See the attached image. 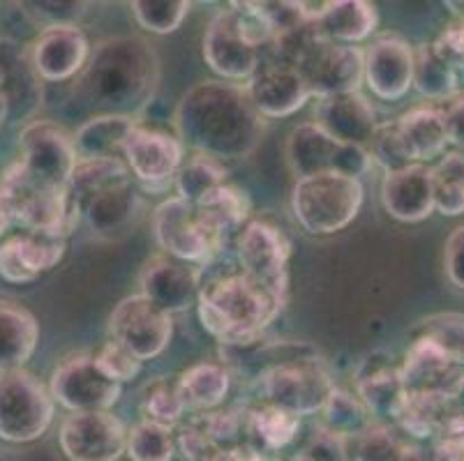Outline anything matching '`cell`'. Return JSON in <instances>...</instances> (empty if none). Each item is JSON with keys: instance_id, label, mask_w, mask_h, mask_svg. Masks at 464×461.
Listing matches in <instances>:
<instances>
[{"instance_id": "obj_1", "label": "cell", "mask_w": 464, "mask_h": 461, "mask_svg": "<svg viewBox=\"0 0 464 461\" xmlns=\"http://www.w3.org/2000/svg\"><path fill=\"white\" fill-rule=\"evenodd\" d=\"M176 137L197 155L225 162L250 158L266 134L247 86L201 82L180 97L174 113Z\"/></svg>"}, {"instance_id": "obj_2", "label": "cell", "mask_w": 464, "mask_h": 461, "mask_svg": "<svg viewBox=\"0 0 464 461\" xmlns=\"http://www.w3.org/2000/svg\"><path fill=\"white\" fill-rule=\"evenodd\" d=\"M160 83V58L149 40L107 37L91 51L77 92L95 116H130L149 107Z\"/></svg>"}, {"instance_id": "obj_3", "label": "cell", "mask_w": 464, "mask_h": 461, "mask_svg": "<svg viewBox=\"0 0 464 461\" xmlns=\"http://www.w3.org/2000/svg\"><path fill=\"white\" fill-rule=\"evenodd\" d=\"M285 293L259 284L243 270L201 277L199 319L208 335L222 344H240L261 337L280 316Z\"/></svg>"}, {"instance_id": "obj_4", "label": "cell", "mask_w": 464, "mask_h": 461, "mask_svg": "<svg viewBox=\"0 0 464 461\" xmlns=\"http://www.w3.org/2000/svg\"><path fill=\"white\" fill-rule=\"evenodd\" d=\"M271 46L276 49L277 65L294 67L319 100L356 92L365 82V51L328 40L314 24L277 37Z\"/></svg>"}, {"instance_id": "obj_5", "label": "cell", "mask_w": 464, "mask_h": 461, "mask_svg": "<svg viewBox=\"0 0 464 461\" xmlns=\"http://www.w3.org/2000/svg\"><path fill=\"white\" fill-rule=\"evenodd\" d=\"M276 42L256 3H231L210 19L204 35V61L229 82H246L259 72L261 49Z\"/></svg>"}, {"instance_id": "obj_6", "label": "cell", "mask_w": 464, "mask_h": 461, "mask_svg": "<svg viewBox=\"0 0 464 461\" xmlns=\"http://www.w3.org/2000/svg\"><path fill=\"white\" fill-rule=\"evenodd\" d=\"M362 198L365 189L358 178L322 173L296 180L291 189V210L307 234L333 235L358 217Z\"/></svg>"}, {"instance_id": "obj_7", "label": "cell", "mask_w": 464, "mask_h": 461, "mask_svg": "<svg viewBox=\"0 0 464 461\" xmlns=\"http://www.w3.org/2000/svg\"><path fill=\"white\" fill-rule=\"evenodd\" d=\"M0 197L12 222L21 224L26 231H53L67 238L82 219L79 210L70 203L67 189L42 183L19 162L12 164L0 178Z\"/></svg>"}, {"instance_id": "obj_8", "label": "cell", "mask_w": 464, "mask_h": 461, "mask_svg": "<svg viewBox=\"0 0 464 461\" xmlns=\"http://www.w3.org/2000/svg\"><path fill=\"white\" fill-rule=\"evenodd\" d=\"M153 234L162 254L192 265H208L225 252L227 238L197 203L174 197L153 213Z\"/></svg>"}, {"instance_id": "obj_9", "label": "cell", "mask_w": 464, "mask_h": 461, "mask_svg": "<svg viewBox=\"0 0 464 461\" xmlns=\"http://www.w3.org/2000/svg\"><path fill=\"white\" fill-rule=\"evenodd\" d=\"M285 158L296 180L322 173H342L361 180L372 168V155L368 148L352 146L333 139L316 122H303L286 137Z\"/></svg>"}, {"instance_id": "obj_10", "label": "cell", "mask_w": 464, "mask_h": 461, "mask_svg": "<svg viewBox=\"0 0 464 461\" xmlns=\"http://www.w3.org/2000/svg\"><path fill=\"white\" fill-rule=\"evenodd\" d=\"M53 420L52 390L26 370L0 371V438L31 443L44 437Z\"/></svg>"}, {"instance_id": "obj_11", "label": "cell", "mask_w": 464, "mask_h": 461, "mask_svg": "<svg viewBox=\"0 0 464 461\" xmlns=\"http://www.w3.org/2000/svg\"><path fill=\"white\" fill-rule=\"evenodd\" d=\"M333 390L335 380L322 358L289 362L261 380L264 404L277 406L298 418L319 416Z\"/></svg>"}, {"instance_id": "obj_12", "label": "cell", "mask_w": 464, "mask_h": 461, "mask_svg": "<svg viewBox=\"0 0 464 461\" xmlns=\"http://www.w3.org/2000/svg\"><path fill=\"white\" fill-rule=\"evenodd\" d=\"M19 164L33 178L52 187L67 189L77 171L74 137L52 120H33L21 130Z\"/></svg>"}, {"instance_id": "obj_13", "label": "cell", "mask_w": 464, "mask_h": 461, "mask_svg": "<svg viewBox=\"0 0 464 461\" xmlns=\"http://www.w3.org/2000/svg\"><path fill=\"white\" fill-rule=\"evenodd\" d=\"M174 335L171 314L158 307L143 293L128 295L109 316V337L137 355L139 360H153L162 353Z\"/></svg>"}, {"instance_id": "obj_14", "label": "cell", "mask_w": 464, "mask_h": 461, "mask_svg": "<svg viewBox=\"0 0 464 461\" xmlns=\"http://www.w3.org/2000/svg\"><path fill=\"white\" fill-rule=\"evenodd\" d=\"M53 401L67 411H109L121 399V383L109 379L95 362V355H70L53 370L49 383Z\"/></svg>"}, {"instance_id": "obj_15", "label": "cell", "mask_w": 464, "mask_h": 461, "mask_svg": "<svg viewBox=\"0 0 464 461\" xmlns=\"http://www.w3.org/2000/svg\"><path fill=\"white\" fill-rule=\"evenodd\" d=\"M61 450L70 461H118L128 450V429L111 411L70 413L61 425Z\"/></svg>"}, {"instance_id": "obj_16", "label": "cell", "mask_w": 464, "mask_h": 461, "mask_svg": "<svg viewBox=\"0 0 464 461\" xmlns=\"http://www.w3.org/2000/svg\"><path fill=\"white\" fill-rule=\"evenodd\" d=\"M291 245L280 228L268 222H250L240 228L236 256L240 270L259 284L286 295Z\"/></svg>"}, {"instance_id": "obj_17", "label": "cell", "mask_w": 464, "mask_h": 461, "mask_svg": "<svg viewBox=\"0 0 464 461\" xmlns=\"http://www.w3.org/2000/svg\"><path fill=\"white\" fill-rule=\"evenodd\" d=\"M219 355H222V367L229 374H236L240 380H256V383H261L273 370L282 365L322 358L310 341L271 340L266 335L240 341V344H222Z\"/></svg>"}, {"instance_id": "obj_18", "label": "cell", "mask_w": 464, "mask_h": 461, "mask_svg": "<svg viewBox=\"0 0 464 461\" xmlns=\"http://www.w3.org/2000/svg\"><path fill=\"white\" fill-rule=\"evenodd\" d=\"M353 386H356V397L365 404L374 420L386 425L398 422L409 395L402 383V365L395 362L393 355L383 351L370 353L358 365Z\"/></svg>"}, {"instance_id": "obj_19", "label": "cell", "mask_w": 464, "mask_h": 461, "mask_svg": "<svg viewBox=\"0 0 464 461\" xmlns=\"http://www.w3.org/2000/svg\"><path fill=\"white\" fill-rule=\"evenodd\" d=\"M139 284L141 293L167 314H180L199 303L201 273L197 265L174 259L169 254H158L143 264Z\"/></svg>"}, {"instance_id": "obj_20", "label": "cell", "mask_w": 464, "mask_h": 461, "mask_svg": "<svg viewBox=\"0 0 464 461\" xmlns=\"http://www.w3.org/2000/svg\"><path fill=\"white\" fill-rule=\"evenodd\" d=\"M185 146L179 137H171L160 130H149L137 122L123 148V158L130 173L141 180L146 187L176 180V173L183 167Z\"/></svg>"}, {"instance_id": "obj_21", "label": "cell", "mask_w": 464, "mask_h": 461, "mask_svg": "<svg viewBox=\"0 0 464 461\" xmlns=\"http://www.w3.org/2000/svg\"><path fill=\"white\" fill-rule=\"evenodd\" d=\"M416 49L398 35H382L365 49V83L374 97L395 101L413 86Z\"/></svg>"}, {"instance_id": "obj_22", "label": "cell", "mask_w": 464, "mask_h": 461, "mask_svg": "<svg viewBox=\"0 0 464 461\" xmlns=\"http://www.w3.org/2000/svg\"><path fill=\"white\" fill-rule=\"evenodd\" d=\"M65 235L26 231L0 245V277L10 284H28L65 256Z\"/></svg>"}, {"instance_id": "obj_23", "label": "cell", "mask_w": 464, "mask_h": 461, "mask_svg": "<svg viewBox=\"0 0 464 461\" xmlns=\"http://www.w3.org/2000/svg\"><path fill=\"white\" fill-rule=\"evenodd\" d=\"M91 44L79 25H56L40 33L31 49V65L42 82L61 83L83 72Z\"/></svg>"}, {"instance_id": "obj_24", "label": "cell", "mask_w": 464, "mask_h": 461, "mask_svg": "<svg viewBox=\"0 0 464 461\" xmlns=\"http://www.w3.org/2000/svg\"><path fill=\"white\" fill-rule=\"evenodd\" d=\"M314 122L337 141L362 148L370 146L379 127L377 113L361 91L319 100Z\"/></svg>"}, {"instance_id": "obj_25", "label": "cell", "mask_w": 464, "mask_h": 461, "mask_svg": "<svg viewBox=\"0 0 464 461\" xmlns=\"http://www.w3.org/2000/svg\"><path fill=\"white\" fill-rule=\"evenodd\" d=\"M464 367L425 337H411L402 362L407 395H441L462 379Z\"/></svg>"}, {"instance_id": "obj_26", "label": "cell", "mask_w": 464, "mask_h": 461, "mask_svg": "<svg viewBox=\"0 0 464 461\" xmlns=\"http://www.w3.org/2000/svg\"><path fill=\"white\" fill-rule=\"evenodd\" d=\"M382 206L398 222H423L434 213L432 168L411 164L400 171L386 173L382 183Z\"/></svg>"}, {"instance_id": "obj_27", "label": "cell", "mask_w": 464, "mask_h": 461, "mask_svg": "<svg viewBox=\"0 0 464 461\" xmlns=\"http://www.w3.org/2000/svg\"><path fill=\"white\" fill-rule=\"evenodd\" d=\"M247 92L264 118L294 116L312 97L305 79L294 67L277 62L256 72L247 83Z\"/></svg>"}, {"instance_id": "obj_28", "label": "cell", "mask_w": 464, "mask_h": 461, "mask_svg": "<svg viewBox=\"0 0 464 461\" xmlns=\"http://www.w3.org/2000/svg\"><path fill=\"white\" fill-rule=\"evenodd\" d=\"M139 208H141V201H139L137 189L132 187V180H123V183L109 185L91 194L79 206V213L86 219L92 234L102 238H116L132 226Z\"/></svg>"}, {"instance_id": "obj_29", "label": "cell", "mask_w": 464, "mask_h": 461, "mask_svg": "<svg viewBox=\"0 0 464 461\" xmlns=\"http://www.w3.org/2000/svg\"><path fill=\"white\" fill-rule=\"evenodd\" d=\"M40 325L21 304L0 300V371L24 370L35 353Z\"/></svg>"}, {"instance_id": "obj_30", "label": "cell", "mask_w": 464, "mask_h": 461, "mask_svg": "<svg viewBox=\"0 0 464 461\" xmlns=\"http://www.w3.org/2000/svg\"><path fill=\"white\" fill-rule=\"evenodd\" d=\"M134 127H137V120L130 116H92L79 127L77 134H72L79 162L121 159L125 141Z\"/></svg>"}, {"instance_id": "obj_31", "label": "cell", "mask_w": 464, "mask_h": 461, "mask_svg": "<svg viewBox=\"0 0 464 461\" xmlns=\"http://www.w3.org/2000/svg\"><path fill=\"white\" fill-rule=\"evenodd\" d=\"M377 7L365 0H331L328 10L316 21V31L340 44L368 40L377 28Z\"/></svg>"}, {"instance_id": "obj_32", "label": "cell", "mask_w": 464, "mask_h": 461, "mask_svg": "<svg viewBox=\"0 0 464 461\" xmlns=\"http://www.w3.org/2000/svg\"><path fill=\"white\" fill-rule=\"evenodd\" d=\"M416 162L423 164L434 158H444L449 134H446L444 111L434 107H419L400 116L398 120Z\"/></svg>"}, {"instance_id": "obj_33", "label": "cell", "mask_w": 464, "mask_h": 461, "mask_svg": "<svg viewBox=\"0 0 464 461\" xmlns=\"http://www.w3.org/2000/svg\"><path fill=\"white\" fill-rule=\"evenodd\" d=\"M176 383H179V392L185 406L206 413L210 408H218L227 399L231 388V374L215 362H199V365L185 370L176 379Z\"/></svg>"}, {"instance_id": "obj_34", "label": "cell", "mask_w": 464, "mask_h": 461, "mask_svg": "<svg viewBox=\"0 0 464 461\" xmlns=\"http://www.w3.org/2000/svg\"><path fill=\"white\" fill-rule=\"evenodd\" d=\"M459 72L439 56L432 44H420L416 49L413 67V88L430 100H453L459 91Z\"/></svg>"}, {"instance_id": "obj_35", "label": "cell", "mask_w": 464, "mask_h": 461, "mask_svg": "<svg viewBox=\"0 0 464 461\" xmlns=\"http://www.w3.org/2000/svg\"><path fill=\"white\" fill-rule=\"evenodd\" d=\"M319 416H322L319 427H324V429L335 434V437L344 438V441L358 438L362 431H368L374 425V418L370 416L365 404L356 395L340 390V388L333 390V395L328 397L326 406H324Z\"/></svg>"}, {"instance_id": "obj_36", "label": "cell", "mask_w": 464, "mask_h": 461, "mask_svg": "<svg viewBox=\"0 0 464 461\" xmlns=\"http://www.w3.org/2000/svg\"><path fill=\"white\" fill-rule=\"evenodd\" d=\"M301 429V418L277 406L261 404L250 408L252 443L264 452H277L294 443Z\"/></svg>"}, {"instance_id": "obj_37", "label": "cell", "mask_w": 464, "mask_h": 461, "mask_svg": "<svg viewBox=\"0 0 464 461\" xmlns=\"http://www.w3.org/2000/svg\"><path fill=\"white\" fill-rule=\"evenodd\" d=\"M434 210L444 217L464 213V152H446L432 167Z\"/></svg>"}, {"instance_id": "obj_38", "label": "cell", "mask_w": 464, "mask_h": 461, "mask_svg": "<svg viewBox=\"0 0 464 461\" xmlns=\"http://www.w3.org/2000/svg\"><path fill=\"white\" fill-rule=\"evenodd\" d=\"M201 210L206 213V217L215 224V226L231 238L234 234H240L243 222L250 217V198L246 197V192H240L234 185L225 183L222 187H218L215 192H210L204 201L197 203Z\"/></svg>"}, {"instance_id": "obj_39", "label": "cell", "mask_w": 464, "mask_h": 461, "mask_svg": "<svg viewBox=\"0 0 464 461\" xmlns=\"http://www.w3.org/2000/svg\"><path fill=\"white\" fill-rule=\"evenodd\" d=\"M227 183V171L215 159L197 155L194 159L185 162L176 173V189L179 197L189 203H199Z\"/></svg>"}, {"instance_id": "obj_40", "label": "cell", "mask_w": 464, "mask_h": 461, "mask_svg": "<svg viewBox=\"0 0 464 461\" xmlns=\"http://www.w3.org/2000/svg\"><path fill=\"white\" fill-rule=\"evenodd\" d=\"M411 438L404 437L395 425L374 422L356 438L353 461H400Z\"/></svg>"}, {"instance_id": "obj_41", "label": "cell", "mask_w": 464, "mask_h": 461, "mask_svg": "<svg viewBox=\"0 0 464 461\" xmlns=\"http://www.w3.org/2000/svg\"><path fill=\"white\" fill-rule=\"evenodd\" d=\"M132 461H171L176 455L174 431L155 422L141 420L128 431V450Z\"/></svg>"}, {"instance_id": "obj_42", "label": "cell", "mask_w": 464, "mask_h": 461, "mask_svg": "<svg viewBox=\"0 0 464 461\" xmlns=\"http://www.w3.org/2000/svg\"><path fill=\"white\" fill-rule=\"evenodd\" d=\"M141 408L146 420L167 427V429H174L180 418H183V413L188 411V406H185L183 397L179 392V383L167 379H158L146 388Z\"/></svg>"}, {"instance_id": "obj_43", "label": "cell", "mask_w": 464, "mask_h": 461, "mask_svg": "<svg viewBox=\"0 0 464 461\" xmlns=\"http://www.w3.org/2000/svg\"><path fill=\"white\" fill-rule=\"evenodd\" d=\"M411 337H425L449 353L458 365L464 367V314H432L411 330Z\"/></svg>"}, {"instance_id": "obj_44", "label": "cell", "mask_w": 464, "mask_h": 461, "mask_svg": "<svg viewBox=\"0 0 464 461\" xmlns=\"http://www.w3.org/2000/svg\"><path fill=\"white\" fill-rule=\"evenodd\" d=\"M368 150L370 155H372L374 162H377L386 173H393L400 171V168L411 167V164H419L416 158H413L407 139H404L402 130H400L398 120L379 122L377 132H374Z\"/></svg>"}, {"instance_id": "obj_45", "label": "cell", "mask_w": 464, "mask_h": 461, "mask_svg": "<svg viewBox=\"0 0 464 461\" xmlns=\"http://www.w3.org/2000/svg\"><path fill=\"white\" fill-rule=\"evenodd\" d=\"M130 7L143 31L155 33V35H169V33L179 31L192 5L185 0H137Z\"/></svg>"}, {"instance_id": "obj_46", "label": "cell", "mask_w": 464, "mask_h": 461, "mask_svg": "<svg viewBox=\"0 0 464 461\" xmlns=\"http://www.w3.org/2000/svg\"><path fill=\"white\" fill-rule=\"evenodd\" d=\"M95 362L116 383L132 380L141 371V360H139L137 355H132L125 346H121L113 340L100 346V351L95 353Z\"/></svg>"}, {"instance_id": "obj_47", "label": "cell", "mask_w": 464, "mask_h": 461, "mask_svg": "<svg viewBox=\"0 0 464 461\" xmlns=\"http://www.w3.org/2000/svg\"><path fill=\"white\" fill-rule=\"evenodd\" d=\"M449 7H453L458 19H455L453 24L446 25L432 46L439 56L444 58L446 62H450V65L459 72V79H462L464 74V3H449Z\"/></svg>"}, {"instance_id": "obj_48", "label": "cell", "mask_w": 464, "mask_h": 461, "mask_svg": "<svg viewBox=\"0 0 464 461\" xmlns=\"http://www.w3.org/2000/svg\"><path fill=\"white\" fill-rule=\"evenodd\" d=\"M28 14L46 28L56 25H77L86 16L88 3H24Z\"/></svg>"}, {"instance_id": "obj_49", "label": "cell", "mask_w": 464, "mask_h": 461, "mask_svg": "<svg viewBox=\"0 0 464 461\" xmlns=\"http://www.w3.org/2000/svg\"><path fill=\"white\" fill-rule=\"evenodd\" d=\"M301 455L312 461H349L347 441L335 437V434H331V431H326L319 425H316L314 434L305 443Z\"/></svg>"}, {"instance_id": "obj_50", "label": "cell", "mask_w": 464, "mask_h": 461, "mask_svg": "<svg viewBox=\"0 0 464 461\" xmlns=\"http://www.w3.org/2000/svg\"><path fill=\"white\" fill-rule=\"evenodd\" d=\"M444 268L450 284L464 289V224L449 235L444 245Z\"/></svg>"}, {"instance_id": "obj_51", "label": "cell", "mask_w": 464, "mask_h": 461, "mask_svg": "<svg viewBox=\"0 0 464 461\" xmlns=\"http://www.w3.org/2000/svg\"><path fill=\"white\" fill-rule=\"evenodd\" d=\"M444 122L449 143H453L464 152V92H459L458 97L449 101V107L444 109Z\"/></svg>"}, {"instance_id": "obj_52", "label": "cell", "mask_w": 464, "mask_h": 461, "mask_svg": "<svg viewBox=\"0 0 464 461\" xmlns=\"http://www.w3.org/2000/svg\"><path fill=\"white\" fill-rule=\"evenodd\" d=\"M434 461H464V434L441 437L432 446Z\"/></svg>"}, {"instance_id": "obj_53", "label": "cell", "mask_w": 464, "mask_h": 461, "mask_svg": "<svg viewBox=\"0 0 464 461\" xmlns=\"http://www.w3.org/2000/svg\"><path fill=\"white\" fill-rule=\"evenodd\" d=\"M400 461H434L432 447L428 450V447L419 446V443H409V447L404 450L402 459Z\"/></svg>"}, {"instance_id": "obj_54", "label": "cell", "mask_w": 464, "mask_h": 461, "mask_svg": "<svg viewBox=\"0 0 464 461\" xmlns=\"http://www.w3.org/2000/svg\"><path fill=\"white\" fill-rule=\"evenodd\" d=\"M10 222H12V217H10V213H7V206H5V201H3V197H0V235L5 234L7 226H10Z\"/></svg>"}, {"instance_id": "obj_55", "label": "cell", "mask_w": 464, "mask_h": 461, "mask_svg": "<svg viewBox=\"0 0 464 461\" xmlns=\"http://www.w3.org/2000/svg\"><path fill=\"white\" fill-rule=\"evenodd\" d=\"M286 461H312V459H307V456L298 455V456H291V459H286Z\"/></svg>"}, {"instance_id": "obj_56", "label": "cell", "mask_w": 464, "mask_h": 461, "mask_svg": "<svg viewBox=\"0 0 464 461\" xmlns=\"http://www.w3.org/2000/svg\"><path fill=\"white\" fill-rule=\"evenodd\" d=\"M462 79H464V74H462Z\"/></svg>"}]
</instances>
